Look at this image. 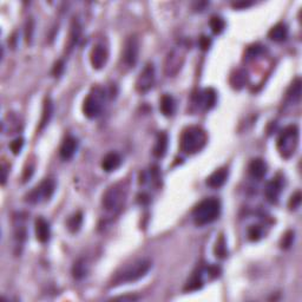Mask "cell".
Here are the masks:
<instances>
[{
	"instance_id": "e0dca14e",
	"label": "cell",
	"mask_w": 302,
	"mask_h": 302,
	"mask_svg": "<svg viewBox=\"0 0 302 302\" xmlns=\"http://www.w3.org/2000/svg\"><path fill=\"white\" fill-rule=\"evenodd\" d=\"M122 164V158L117 152H109L102 161V166L105 171L111 172L118 169Z\"/></svg>"
},
{
	"instance_id": "8d00e7d4",
	"label": "cell",
	"mask_w": 302,
	"mask_h": 302,
	"mask_svg": "<svg viewBox=\"0 0 302 302\" xmlns=\"http://www.w3.org/2000/svg\"><path fill=\"white\" fill-rule=\"evenodd\" d=\"M56 65L58 66V69H62V68H63V66H62V65H63L62 63H58V64H56ZM54 72H56L57 74H58V71H57V68H54Z\"/></svg>"
},
{
	"instance_id": "e575fe53",
	"label": "cell",
	"mask_w": 302,
	"mask_h": 302,
	"mask_svg": "<svg viewBox=\"0 0 302 302\" xmlns=\"http://www.w3.org/2000/svg\"><path fill=\"white\" fill-rule=\"evenodd\" d=\"M293 232H288V234L286 235V236H283V243H282V247H284V248H288V247L292 244V241H293Z\"/></svg>"
},
{
	"instance_id": "1f68e13d",
	"label": "cell",
	"mask_w": 302,
	"mask_h": 302,
	"mask_svg": "<svg viewBox=\"0 0 302 302\" xmlns=\"http://www.w3.org/2000/svg\"><path fill=\"white\" fill-rule=\"evenodd\" d=\"M300 203H301V194L298 191L295 195H293L292 198H290V202H289L290 209H296V208H299V206H300Z\"/></svg>"
},
{
	"instance_id": "f1b7e54d",
	"label": "cell",
	"mask_w": 302,
	"mask_h": 302,
	"mask_svg": "<svg viewBox=\"0 0 302 302\" xmlns=\"http://www.w3.org/2000/svg\"><path fill=\"white\" fill-rule=\"evenodd\" d=\"M262 52H263V48L261 45L255 44V45L249 46L246 51V59L256 58V57L260 56V54H262Z\"/></svg>"
},
{
	"instance_id": "d590c367",
	"label": "cell",
	"mask_w": 302,
	"mask_h": 302,
	"mask_svg": "<svg viewBox=\"0 0 302 302\" xmlns=\"http://www.w3.org/2000/svg\"><path fill=\"white\" fill-rule=\"evenodd\" d=\"M200 44L203 50H207V48H209V45H210V40L207 38V37H202V38H201Z\"/></svg>"
},
{
	"instance_id": "7402d4cb",
	"label": "cell",
	"mask_w": 302,
	"mask_h": 302,
	"mask_svg": "<svg viewBox=\"0 0 302 302\" xmlns=\"http://www.w3.org/2000/svg\"><path fill=\"white\" fill-rule=\"evenodd\" d=\"M166 150H168V136L165 132H161L154 146V155L158 158H162L166 154Z\"/></svg>"
},
{
	"instance_id": "5b68a950",
	"label": "cell",
	"mask_w": 302,
	"mask_h": 302,
	"mask_svg": "<svg viewBox=\"0 0 302 302\" xmlns=\"http://www.w3.org/2000/svg\"><path fill=\"white\" fill-rule=\"evenodd\" d=\"M186 52H188V46L184 43H178L169 51L164 62V73L166 76L174 77L180 72L186 62Z\"/></svg>"
},
{
	"instance_id": "ac0fdd59",
	"label": "cell",
	"mask_w": 302,
	"mask_h": 302,
	"mask_svg": "<svg viewBox=\"0 0 302 302\" xmlns=\"http://www.w3.org/2000/svg\"><path fill=\"white\" fill-rule=\"evenodd\" d=\"M249 174L252 177L256 178V180H261L266 176L267 174V164L261 158H255L250 162L249 164Z\"/></svg>"
},
{
	"instance_id": "d6986e66",
	"label": "cell",
	"mask_w": 302,
	"mask_h": 302,
	"mask_svg": "<svg viewBox=\"0 0 302 302\" xmlns=\"http://www.w3.org/2000/svg\"><path fill=\"white\" fill-rule=\"evenodd\" d=\"M216 92L212 89H206V90L202 91L198 96V103H200V106H202L204 110H209L211 109L212 106L215 105L216 103Z\"/></svg>"
},
{
	"instance_id": "8fae6325",
	"label": "cell",
	"mask_w": 302,
	"mask_h": 302,
	"mask_svg": "<svg viewBox=\"0 0 302 302\" xmlns=\"http://www.w3.org/2000/svg\"><path fill=\"white\" fill-rule=\"evenodd\" d=\"M108 58H109V53L105 46L103 45L93 46V48H92L90 53L91 65L93 66V69H97V70L102 69L103 66L106 64V62H108Z\"/></svg>"
},
{
	"instance_id": "277c9868",
	"label": "cell",
	"mask_w": 302,
	"mask_h": 302,
	"mask_svg": "<svg viewBox=\"0 0 302 302\" xmlns=\"http://www.w3.org/2000/svg\"><path fill=\"white\" fill-rule=\"evenodd\" d=\"M221 203L216 198H206L195 207L192 211L194 222L197 226H206L214 222L220 216Z\"/></svg>"
},
{
	"instance_id": "9c48e42d",
	"label": "cell",
	"mask_w": 302,
	"mask_h": 302,
	"mask_svg": "<svg viewBox=\"0 0 302 302\" xmlns=\"http://www.w3.org/2000/svg\"><path fill=\"white\" fill-rule=\"evenodd\" d=\"M138 54H139V42H138L137 37H129L124 44V48H123V63L128 68H134L138 60Z\"/></svg>"
},
{
	"instance_id": "30bf717a",
	"label": "cell",
	"mask_w": 302,
	"mask_h": 302,
	"mask_svg": "<svg viewBox=\"0 0 302 302\" xmlns=\"http://www.w3.org/2000/svg\"><path fill=\"white\" fill-rule=\"evenodd\" d=\"M155 66L154 64L145 65V68L140 71L139 76L136 80V90L140 93L150 91L155 84Z\"/></svg>"
},
{
	"instance_id": "ffe728a7",
	"label": "cell",
	"mask_w": 302,
	"mask_h": 302,
	"mask_svg": "<svg viewBox=\"0 0 302 302\" xmlns=\"http://www.w3.org/2000/svg\"><path fill=\"white\" fill-rule=\"evenodd\" d=\"M287 36H288V28H287L286 25L282 24V23L273 26L268 33L269 38L276 43H281L283 42V40H286Z\"/></svg>"
},
{
	"instance_id": "4dcf8cb0",
	"label": "cell",
	"mask_w": 302,
	"mask_h": 302,
	"mask_svg": "<svg viewBox=\"0 0 302 302\" xmlns=\"http://www.w3.org/2000/svg\"><path fill=\"white\" fill-rule=\"evenodd\" d=\"M23 145H24V140H23V138H17V139H14L12 143H11V150L13 151L14 155H18L20 150L23 149Z\"/></svg>"
},
{
	"instance_id": "7c38bea8",
	"label": "cell",
	"mask_w": 302,
	"mask_h": 302,
	"mask_svg": "<svg viewBox=\"0 0 302 302\" xmlns=\"http://www.w3.org/2000/svg\"><path fill=\"white\" fill-rule=\"evenodd\" d=\"M281 192H282V181L280 178H273L267 183L266 189H264V195L270 203L278 202Z\"/></svg>"
},
{
	"instance_id": "44dd1931",
	"label": "cell",
	"mask_w": 302,
	"mask_h": 302,
	"mask_svg": "<svg viewBox=\"0 0 302 302\" xmlns=\"http://www.w3.org/2000/svg\"><path fill=\"white\" fill-rule=\"evenodd\" d=\"M160 110L162 111V114L164 116H172L176 110V103L175 99L172 98L170 94H164V96L161 98L160 102Z\"/></svg>"
},
{
	"instance_id": "603a6c76",
	"label": "cell",
	"mask_w": 302,
	"mask_h": 302,
	"mask_svg": "<svg viewBox=\"0 0 302 302\" xmlns=\"http://www.w3.org/2000/svg\"><path fill=\"white\" fill-rule=\"evenodd\" d=\"M287 98L290 103H298L300 102L301 98V80L300 78H296L293 84L290 85L288 92H287Z\"/></svg>"
},
{
	"instance_id": "d6a6232c",
	"label": "cell",
	"mask_w": 302,
	"mask_h": 302,
	"mask_svg": "<svg viewBox=\"0 0 302 302\" xmlns=\"http://www.w3.org/2000/svg\"><path fill=\"white\" fill-rule=\"evenodd\" d=\"M216 254L220 257L226 256V244H224L223 238H221L220 242H217V244H216ZM217 255H216V256H217Z\"/></svg>"
},
{
	"instance_id": "83f0119b",
	"label": "cell",
	"mask_w": 302,
	"mask_h": 302,
	"mask_svg": "<svg viewBox=\"0 0 302 302\" xmlns=\"http://www.w3.org/2000/svg\"><path fill=\"white\" fill-rule=\"evenodd\" d=\"M210 27L215 34H220L223 32L226 27V22L221 17H212L210 20Z\"/></svg>"
},
{
	"instance_id": "4fadbf2b",
	"label": "cell",
	"mask_w": 302,
	"mask_h": 302,
	"mask_svg": "<svg viewBox=\"0 0 302 302\" xmlns=\"http://www.w3.org/2000/svg\"><path fill=\"white\" fill-rule=\"evenodd\" d=\"M14 226V240L17 246H22L26 238V218L23 214H18L13 220Z\"/></svg>"
},
{
	"instance_id": "6da1fadb",
	"label": "cell",
	"mask_w": 302,
	"mask_h": 302,
	"mask_svg": "<svg viewBox=\"0 0 302 302\" xmlns=\"http://www.w3.org/2000/svg\"><path fill=\"white\" fill-rule=\"evenodd\" d=\"M152 262L149 258H137L130 263H126L117 270L112 276L111 286H120V284L132 283L140 280L148 274L151 269Z\"/></svg>"
},
{
	"instance_id": "2e32d148",
	"label": "cell",
	"mask_w": 302,
	"mask_h": 302,
	"mask_svg": "<svg viewBox=\"0 0 302 302\" xmlns=\"http://www.w3.org/2000/svg\"><path fill=\"white\" fill-rule=\"evenodd\" d=\"M227 178H228V170L226 168H220L207 178V184L214 189L221 188L227 182Z\"/></svg>"
},
{
	"instance_id": "cb8c5ba5",
	"label": "cell",
	"mask_w": 302,
	"mask_h": 302,
	"mask_svg": "<svg viewBox=\"0 0 302 302\" xmlns=\"http://www.w3.org/2000/svg\"><path fill=\"white\" fill-rule=\"evenodd\" d=\"M247 83V73L246 71L243 70H237L235 71L234 73L232 74V77H230V84L234 89H237V90H240V89H242L244 85H246Z\"/></svg>"
},
{
	"instance_id": "4316f807",
	"label": "cell",
	"mask_w": 302,
	"mask_h": 302,
	"mask_svg": "<svg viewBox=\"0 0 302 302\" xmlns=\"http://www.w3.org/2000/svg\"><path fill=\"white\" fill-rule=\"evenodd\" d=\"M88 273V266L84 260H79L74 263L73 266V276L76 279H82L84 278Z\"/></svg>"
},
{
	"instance_id": "f546056e",
	"label": "cell",
	"mask_w": 302,
	"mask_h": 302,
	"mask_svg": "<svg viewBox=\"0 0 302 302\" xmlns=\"http://www.w3.org/2000/svg\"><path fill=\"white\" fill-rule=\"evenodd\" d=\"M80 34V28L76 23H73L72 27H71V33H70V48H72V46L78 42Z\"/></svg>"
},
{
	"instance_id": "8992f818",
	"label": "cell",
	"mask_w": 302,
	"mask_h": 302,
	"mask_svg": "<svg viewBox=\"0 0 302 302\" xmlns=\"http://www.w3.org/2000/svg\"><path fill=\"white\" fill-rule=\"evenodd\" d=\"M299 145V129L296 125H289L281 131L278 139V150L284 158L292 157Z\"/></svg>"
},
{
	"instance_id": "7a4b0ae2",
	"label": "cell",
	"mask_w": 302,
	"mask_h": 302,
	"mask_svg": "<svg viewBox=\"0 0 302 302\" xmlns=\"http://www.w3.org/2000/svg\"><path fill=\"white\" fill-rule=\"evenodd\" d=\"M207 137L206 131L200 126H189L186 130H183L182 135H181L180 145L181 150L184 154L194 155L196 152H200L206 146Z\"/></svg>"
},
{
	"instance_id": "9a60e30c",
	"label": "cell",
	"mask_w": 302,
	"mask_h": 302,
	"mask_svg": "<svg viewBox=\"0 0 302 302\" xmlns=\"http://www.w3.org/2000/svg\"><path fill=\"white\" fill-rule=\"evenodd\" d=\"M36 236L37 240L42 243H46L48 240H50L51 236V229H50V224H48L47 221L43 217H38L36 220Z\"/></svg>"
},
{
	"instance_id": "d4e9b609",
	"label": "cell",
	"mask_w": 302,
	"mask_h": 302,
	"mask_svg": "<svg viewBox=\"0 0 302 302\" xmlns=\"http://www.w3.org/2000/svg\"><path fill=\"white\" fill-rule=\"evenodd\" d=\"M52 112H53L52 100L47 97L44 102V106H43V116H42V120H40V129L44 128V126L50 122L51 117H52Z\"/></svg>"
},
{
	"instance_id": "484cf974",
	"label": "cell",
	"mask_w": 302,
	"mask_h": 302,
	"mask_svg": "<svg viewBox=\"0 0 302 302\" xmlns=\"http://www.w3.org/2000/svg\"><path fill=\"white\" fill-rule=\"evenodd\" d=\"M82 223H83L82 212H77V214L72 215V216L70 217V220H69V222H68L69 229H70V232H78V230L80 229V227H82Z\"/></svg>"
},
{
	"instance_id": "52a82bcc",
	"label": "cell",
	"mask_w": 302,
	"mask_h": 302,
	"mask_svg": "<svg viewBox=\"0 0 302 302\" xmlns=\"http://www.w3.org/2000/svg\"><path fill=\"white\" fill-rule=\"evenodd\" d=\"M104 91L100 88H93L84 99L83 112L88 118H97L102 114L104 106Z\"/></svg>"
},
{
	"instance_id": "ba28073f",
	"label": "cell",
	"mask_w": 302,
	"mask_h": 302,
	"mask_svg": "<svg viewBox=\"0 0 302 302\" xmlns=\"http://www.w3.org/2000/svg\"><path fill=\"white\" fill-rule=\"evenodd\" d=\"M54 189H56V183L52 178H45L39 186H37L26 195V202L31 204L46 202L52 197Z\"/></svg>"
},
{
	"instance_id": "5bb4252c",
	"label": "cell",
	"mask_w": 302,
	"mask_h": 302,
	"mask_svg": "<svg viewBox=\"0 0 302 302\" xmlns=\"http://www.w3.org/2000/svg\"><path fill=\"white\" fill-rule=\"evenodd\" d=\"M77 148H78V140L72 136L66 137L64 142H63L62 145H60L59 149L60 157L65 161L70 160V158H72L73 155L76 154Z\"/></svg>"
},
{
	"instance_id": "3957f363",
	"label": "cell",
	"mask_w": 302,
	"mask_h": 302,
	"mask_svg": "<svg viewBox=\"0 0 302 302\" xmlns=\"http://www.w3.org/2000/svg\"><path fill=\"white\" fill-rule=\"evenodd\" d=\"M128 197V184L118 182L111 186L103 195V207L110 214H117L123 209Z\"/></svg>"
},
{
	"instance_id": "836d02e7",
	"label": "cell",
	"mask_w": 302,
	"mask_h": 302,
	"mask_svg": "<svg viewBox=\"0 0 302 302\" xmlns=\"http://www.w3.org/2000/svg\"><path fill=\"white\" fill-rule=\"evenodd\" d=\"M249 236L252 240H258L261 237V230L257 228V227H253L249 230Z\"/></svg>"
}]
</instances>
